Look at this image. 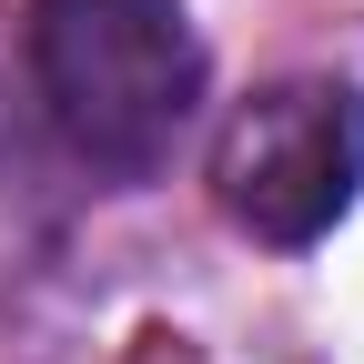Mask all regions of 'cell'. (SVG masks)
<instances>
[{"label":"cell","instance_id":"obj_1","mask_svg":"<svg viewBox=\"0 0 364 364\" xmlns=\"http://www.w3.org/2000/svg\"><path fill=\"white\" fill-rule=\"evenodd\" d=\"M21 61L61 152L112 182H152L203 112V41L182 0H31Z\"/></svg>","mask_w":364,"mask_h":364},{"label":"cell","instance_id":"obj_2","mask_svg":"<svg viewBox=\"0 0 364 364\" xmlns=\"http://www.w3.org/2000/svg\"><path fill=\"white\" fill-rule=\"evenodd\" d=\"M364 193V91L354 81H263L213 132V203L253 243L304 253Z\"/></svg>","mask_w":364,"mask_h":364}]
</instances>
